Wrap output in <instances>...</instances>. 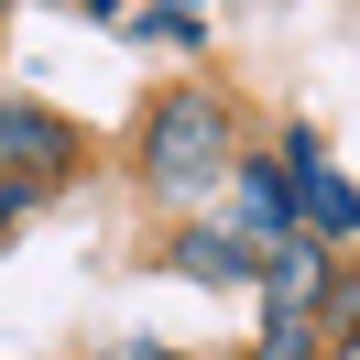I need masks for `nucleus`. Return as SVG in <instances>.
I'll use <instances>...</instances> for the list:
<instances>
[{"label":"nucleus","instance_id":"6e6552de","mask_svg":"<svg viewBox=\"0 0 360 360\" xmlns=\"http://www.w3.org/2000/svg\"><path fill=\"white\" fill-rule=\"evenodd\" d=\"M33 197H44V186H0V240H11V229L33 219Z\"/></svg>","mask_w":360,"mask_h":360},{"label":"nucleus","instance_id":"20e7f679","mask_svg":"<svg viewBox=\"0 0 360 360\" xmlns=\"http://www.w3.org/2000/svg\"><path fill=\"white\" fill-rule=\"evenodd\" d=\"M229 175H240V197H229V240H240V251L284 240V229H295V186H284V164H229Z\"/></svg>","mask_w":360,"mask_h":360},{"label":"nucleus","instance_id":"39448f33","mask_svg":"<svg viewBox=\"0 0 360 360\" xmlns=\"http://www.w3.org/2000/svg\"><path fill=\"white\" fill-rule=\"evenodd\" d=\"M251 262L262 251H240L229 229H175V273H197V284H251Z\"/></svg>","mask_w":360,"mask_h":360},{"label":"nucleus","instance_id":"f03ea898","mask_svg":"<svg viewBox=\"0 0 360 360\" xmlns=\"http://www.w3.org/2000/svg\"><path fill=\"white\" fill-rule=\"evenodd\" d=\"M77 164V131L33 98H0V186H55Z\"/></svg>","mask_w":360,"mask_h":360},{"label":"nucleus","instance_id":"0eeeda50","mask_svg":"<svg viewBox=\"0 0 360 360\" xmlns=\"http://www.w3.org/2000/svg\"><path fill=\"white\" fill-rule=\"evenodd\" d=\"M142 33H197V0H142Z\"/></svg>","mask_w":360,"mask_h":360},{"label":"nucleus","instance_id":"423d86ee","mask_svg":"<svg viewBox=\"0 0 360 360\" xmlns=\"http://www.w3.org/2000/svg\"><path fill=\"white\" fill-rule=\"evenodd\" d=\"M251 360H328V328H316V316H273Z\"/></svg>","mask_w":360,"mask_h":360},{"label":"nucleus","instance_id":"1a4fd4ad","mask_svg":"<svg viewBox=\"0 0 360 360\" xmlns=\"http://www.w3.org/2000/svg\"><path fill=\"white\" fill-rule=\"evenodd\" d=\"M328 360H360V316H349V328H338V338H328Z\"/></svg>","mask_w":360,"mask_h":360},{"label":"nucleus","instance_id":"7ed1b4c3","mask_svg":"<svg viewBox=\"0 0 360 360\" xmlns=\"http://www.w3.org/2000/svg\"><path fill=\"white\" fill-rule=\"evenodd\" d=\"M251 295H262V316H316L328 306V251L316 240H273V262H251Z\"/></svg>","mask_w":360,"mask_h":360},{"label":"nucleus","instance_id":"9d476101","mask_svg":"<svg viewBox=\"0 0 360 360\" xmlns=\"http://www.w3.org/2000/svg\"><path fill=\"white\" fill-rule=\"evenodd\" d=\"M120 360H175V349H120Z\"/></svg>","mask_w":360,"mask_h":360},{"label":"nucleus","instance_id":"9b49d317","mask_svg":"<svg viewBox=\"0 0 360 360\" xmlns=\"http://www.w3.org/2000/svg\"><path fill=\"white\" fill-rule=\"evenodd\" d=\"M0 11H11V0H0Z\"/></svg>","mask_w":360,"mask_h":360},{"label":"nucleus","instance_id":"f257e3e1","mask_svg":"<svg viewBox=\"0 0 360 360\" xmlns=\"http://www.w3.org/2000/svg\"><path fill=\"white\" fill-rule=\"evenodd\" d=\"M229 164L240 153H229V110L219 98H197V88L153 98V120H142V175H153L164 197H197V186H219Z\"/></svg>","mask_w":360,"mask_h":360}]
</instances>
